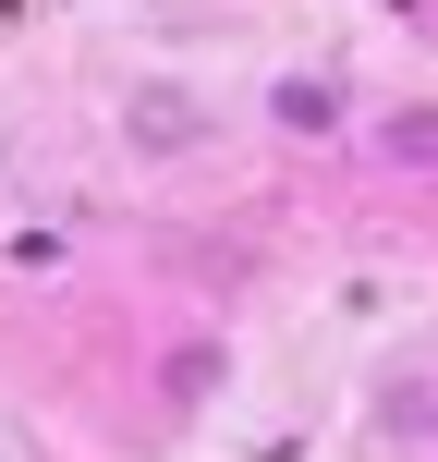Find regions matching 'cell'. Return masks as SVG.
<instances>
[{
  "mask_svg": "<svg viewBox=\"0 0 438 462\" xmlns=\"http://www.w3.org/2000/svg\"><path fill=\"white\" fill-rule=\"evenodd\" d=\"M268 110H280V134H341V86H317V73H293Z\"/></svg>",
  "mask_w": 438,
  "mask_h": 462,
  "instance_id": "1",
  "label": "cell"
},
{
  "mask_svg": "<svg viewBox=\"0 0 438 462\" xmlns=\"http://www.w3.org/2000/svg\"><path fill=\"white\" fill-rule=\"evenodd\" d=\"M377 159L390 171H438V110H390L377 122Z\"/></svg>",
  "mask_w": 438,
  "mask_h": 462,
  "instance_id": "2",
  "label": "cell"
},
{
  "mask_svg": "<svg viewBox=\"0 0 438 462\" xmlns=\"http://www.w3.org/2000/svg\"><path fill=\"white\" fill-rule=\"evenodd\" d=\"M135 134H146V146H195V110H183L171 86H146V97H135Z\"/></svg>",
  "mask_w": 438,
  "mask_h": 462,
  "instance_id": "3",
  "label": "cell"
},
{
  "mask_svg": "<svg viewBox=\"0 0 438 462\" xmlns=\"http://www.w3.org/2000/svg\"><path fill=\"white\" fill-rule=\"evenodd\" d=\"M219 390V341H183L171 353V402H208Z\"/></svg>",
  "mask_w": 438,
  "mask_h": 462,
  "instance_id": "4",
  "label": "cell"
}]
</instances>
